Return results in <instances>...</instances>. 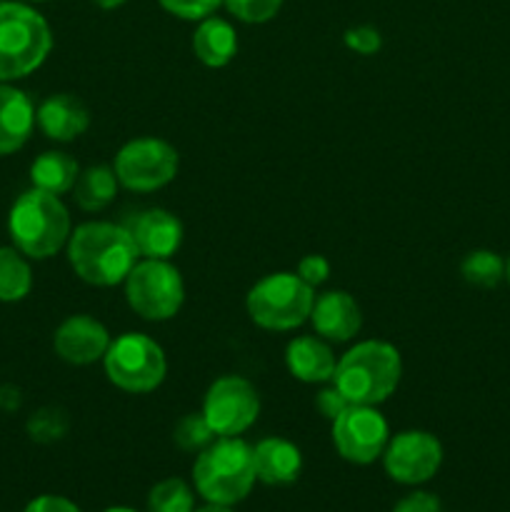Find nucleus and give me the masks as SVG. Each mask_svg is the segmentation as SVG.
Instances as JSON below:
<instances>
[{"instance_id": "1", "label": "nucleus", "mask_w": 510, "mask_h": 512, "mask_svg": "<svg viewBox=\"0 0 510 512\" xmlns=\"http://www.w3.org/2000/svg\"><path fill=\"white\" fill-rule=\"evenodd\" d=\"M138 258L135 240L125 225L93 220L78 225L68 238L70 268L80 280L95 288L125 283Z\"/></svg>"}, {"instance_id": "2", "label": "nucleus", "mask_w": 510, "mask_h": 512, "mask_svg": "<svg viewBox=\"0 0 510 512\" xmlns=\"http://www.w3.org/2000/svg\"><path fill=\"white\" fill-rule=\"evenodd\" d=\"M403 360L395 345L385 340H363L353 345L335 365L330 383L353 405H380L398 390Z\"/></svg>"}, {"instance_id": "3", "label": "nucleus", "mask_w": 510, "mask_h": 512, "mask_svg": "<svg viewBox=\"0 0 510 512\" xmlns=\"http://www.w3.org/2000/svg\"><path fill=\"white\" fill-rule=\"evenodd\" d=\"M253 445L240 438H218L203 448L193 465V483L205 503L235 505L255 485Z\"/></svg>"}, {"instance_id": "4", "label": "nucleus", "mask_w": 510, "mask_h": 512, "mask_svg": "<svg viewBox=\"0 0 510 512\" xmlns=\"http://www.w3.org/2000/svg\"><path fill=\"white\" fill-rule=\"evenodd\" d=\"M8 230L15 248L35 260L53 258L68 245L70 215L58 195L45 190H25L13 203L8 215Z\"/></svg>"}, {"instance_id": "5", "label": "nucleus", "mask_w": 510, "mask_h": 512, "mask_svg": "<svg viewBox=\"0 0 510 512\" xmlns=\"http://www.w3.org/2000/svg\"><path fill=\"white\" fill-rule=\"evenodd\" d=\"M53 48V33L43 15L25 3H0V83L38 70Z\"/></svg>"}, {"instance_id": "6", "label": "nucleus", "mask_w": 510, "mask_h": 512, "mask_svg": "<svg viewBox=\"0 0 510 512\" xmlns=\"http://www.w3.org/2000/svg\"><path fill=\"white\" fill-rule=\"evenodd\" d=\"M315 288L298 273H270L248 290L245 308L258 328L283 333L310 320Z\"/></svg>"}, {"instance_id": "7", "label": "nucleus", "mask_w": 510, "mask_h": 512, "mask_svg": "<svg viewBox=\"0 0 510 512\" xmlns=\"http://www.w3.org/2000/svg\"><path fill=\"white\" fill-rule=\"evenodd\" d=\"M103 365L110 383L133 395L153 393L168 373L163 348L143 333H123L115 338L105 353Z\"/></svg>"}, {"instance_id": "8", "label": "nucleus", "mask_w": 510, "mask_h": 512, "mask_svg": "<svg viewBox=\"0 0 510 512\" xmlns=\"http://www.w3.org/2000/svg\"><path fill=\"white\" fill-rule=\"evenodd\" d=\"M125 300L143 320L175 318L185 303L183 275L170 260H138L125 278Z\"/></svg>"}, {"instance_id": "9", "label": "nucleus", "mask_w": 510, "mask_h": 512, "mask_svg": "<svg viewBox=\"0 0 510 512\" xmlns=\"http://www.w3.org/2000/svg\"><path fill=\"white\" fill-rule=\"evenodd\" d=\"M180 155L163 138H135L115 155L113 170L118 183L135 193H153L173 183L178 175Z\"/></svg>"}, {"instance_id": "10", "label": "nucleus", "mask_w": 510, "mask_h": 512, "mask_svg": "<svg viewBox=\"0 0 510 512\" xmlns=\"http://www.w3.org/2000/svg\"><path fill=\"white\" fill-rule=\"evenodd\" d=\"M200 413L213 428L215 438H238L258 420L260 395L250 380L223 375L208 388Z\"/></svg>"}, {"instance_id": "11", "label": "nucleus", "mask_w": 510, "mask_h": 512, "mask_svg": "<svg viewBox=\"0 0 510 512\" xmlns=\"http://www.w3.org/2000/svg\"><path fill=\"white\" fill-rule=\"evenodd\" d=\"M390 440L388 420L378 405L350 403L333 420V445L343 460L353 465H370L383 458L385 445Z\"/></svg>"}, {"instance_id": "12", "label": "nucleus", "mask_w": 510, "mask_h": 512, "mask_svg": "<svg viewBox=\"0 0 510 512\" xmlns=\"http://www.w3.org/2000/svg\"><path fill=\"white\" fill-rule=\"evenodd\" d=\"M443 465V445L425 430H403L388 440L383 468L390 480L400 485H423Z\"/></svg>"}, {"instance_id": "13", "label": "nucleus", "mask_w": 510, "mask_h": 512, "mask_svg": "<svg viewBox=\"0 0 510 512\" xmlns=\"http://www.w3.org/2000/svg\"><path fill=\"white\" fill-rule=\"evenodd\" d=\"M110 343L113 340H110L108 328L90 315H70L53 335L55 355L70 365L98 363L105 358Z\"/></svg>"}, {"instance_id": "14", "label": "nucleus", "mask_w": 510, "mask_h": 512, "mask_svg": "<svg viewBox=\"0 0 510 512\" xmlns=\"http://www.w3.org/2000/svg\"><path fill=\"white\" fill-rule=\"evenodd\" d=\"M125 228L133 235L140 258L170 260L183 245V223L163 208L143 210Z\"/></svg>"}, {"instance_id": "15", "label": "nucleus", "mask_w": 510, "mask_h": 512, "mask_svg": "<svg viewBox=\"0 0 510 512\" xmlns=\"http://www.w3.org/2000/svg\"><path fill=\"white\" fill-rule=\"evenodd\" d=\"M310 323H313L315 333L328 343H348L363 328V313L350 293L328 290L315 298Z\"/></svg>"}, {"instance_id": "16", "label": "nucleus", "mask_w": 510, "mask_h": 512, "mask_svg": "<svg viewBox=\"0 0 510 512\" xmlns=\"http://www.w3.org/2000/svg\"><path fill=\"white\" fill-rule=\"evenodd\" d=\"M35 123L55 143H70L90 128V113L80 98L70 93L50 95L35 110Z\"/></svg>"}, {"instance_id": "17", "label": "nucleus", "mask_w": 510, "mask_h": 512, "mask_svg": "<svg viewBox=\"0 0 510 512\" xmlns=\"http://www.w3.org/2000/svg\"><path fill=\"white\" fill-rule=\"evenodd\" d=\"M255 478L273 488L293 485L303 473V453L285 438H265L253 448Z\"/></svg>"}, {"instance_id": "18", "label": "nucleus", "mask_w": 510, "mask_h": 512, "mask_svg": "<svg viewBox=\"0 0 510 512\" xmlns=\"http://www.w3.org/2000/svg\"><path fill=\"white\" fill-rule=\"evenodd\" d=\"M285 365H288V373L300 383L323 385L333 380L338 360L323 338L300 335L290 340L285 348Z\"/></svg>"}, {"instance_id": "19", "label": "nucleus", "mask_w": 510, "mask_h": 512, "mask_svg": "<svg viewBox=\"0 0 510 512\" xmlns=\"http://www.w3.org/2000/svg\"><path fill=\"white\" fill-rule=\"evenodd\" d=\"M35 125L33 100L23 90L0 83V155H10L28 143Z\"/></svg>"}, {"instance_id": "20", "label": "nucleus", "mask_w": 510, "mask_h": 512, "mask_svg": "<svg viewBox=\"0 0 510 512\" xmlns=\"http://www.w3.org/2000/svg\"><path fill=\"white\" fill-rule=\"evenodd\" d=\"M193 53L208 68H225L238 53V33L223 18H205L193 33Z\"/></svg>"}, {"instance_id": "21", "label": "nucleus", "mask_w": 510, "mask_h": 512, "mask_svg": "<svg viewBox=\"0 0 510 512\" xmlns=\"http://www.w3.org/2000/svg\"><path fill=\"white\" fill-rule=\"evenodd\" d=\"M78 175L80 168L75 163V158H70L68 153H60V150H48V153L38 155L35 163L30 165L33 188L53 195H63L68 190H73Z\"/></svg>"}, {"instance_id": "22", "label": "nucleus", "mask_w": 510, "mask_h": 512, "mask_svg": "<svg viewBox=\"0 0 510 512\" xmlns=\"http://www.w3.org/2000/svg\"><path fill=\"white\" fill-rule=\"evenodd\" d=\"M118 175L108 165H93V168L83 170L75 180V203L85 210V213H98V210L108 208L118 195Z\"/></svg>"}, {"instance_id": "23", "label": "nucleus", "mask_w": 510, "mask_h": 512, "mask_svg": "<svg viewBox=\"0 0 510 512\" xmlns=\"http://www.w3.org/2000/svg\"><path fill=\"white\" fill-rule=\"evenodd\" d=\"M33 288V273L18 248H0V303H18Z\"/></svg>"}, {"instance_id": "24", "label": "nucleus", "mask_w": 510, "mask_h": 512, "mask_svg": "<svg viewBox=\"0 0 510 512\" xmlns=\"http://www.w3.org/2000/svg\"><path fill=\"white\" fill-rule=\"evenodd\" d=\"M460 275L475 288H495L505 280V260L493 250H473L460 263Z\"/></svg>"}, {"instance_id": "25", "label": "nucleus", "mask_w": 510, "mask_h": 512, "mask_svg": "<svg viewBox=\"0 0 510 512\" xmlns=\"http://www.w3.org/2000/svg\"><path fill=\"white\" fill-rule=\"evenodd\" d=\"M195 495L180 478L160 480L148 493V512H193Z\"/></svg>"}, {"instance_id": "26", "label": "nucleus", "mask_w": 510, "mask_h": 512, "mask_svg": "<svg viewBox=\"0 0 510 512\" xmlns=\"http://www.w3.org/2000/svg\"><path fill=\"white\" fill-rule=\"evenodd\" d=\"M173 440L180 450L185 453H200L203 448H208L215 440L213 428L208 425V420L203 418V413H190L175 425Z\"/></svg>"}, {"instance_id": "27", "label": "nucleus", "mask_w": 510, "mask_h": 512, "mask_svg": "<svg viewBox=\"0 0 510 512\" xmlns=\"http://www.w3.org/2000/svg\"><path fill=\"white\" fill-rule=\"evenodd\" d=\"M230 15L250 25L268 23L283 8V0H223Z\"/></svg>"}, {"instance_id": "28", "label": "nucleus", "mask_w": 510, "mask_h": 512, "mask_svg": "<svg viewBox=\"0 0 510 512\" xmlns=\"http://www.w3.org/2000/svg\"><path fill=\"white\" fill-rule=\"evenodd\" d=\"M170 15L183 20H205L223 5V0H158Z\"/></svg>"}, {"instance_id": "29", "label": "nucleus", "mask_w": 510, "mask_h": 512, "mask_svg": "<svg viewBox=\"0 0 510 512\" xmlns=\"http://www.w3.org/2000/svg\"><path fill=\"white\" fill-rule=\"evenodd\" d=\"M28 430L38 443H50V440H58L65 433V420L55 410H40L35 418H30Z\"/></svg>"}, {"instance_id": "30", "label": "nucleus", "mask_w": 510, "mask_h": 512, "mask_svg": "<svg viewBox=\"0 0 510 512\" xmlns=\"http://www.w3.org/2000/svg\"><path fill=\"white\" fill-rule=\"evenodd\" d=\"M345 45L360 55H375L383 48V35L370 25H355V28L345 30Z\"/></svg>"}, {"instance_id": "31", "label": "nucleus", "mask_w": 510, "mask_h": 512, "mask_svg": "<svg viewBox=\"0 0 510 512\" xmlns=\"http://www.w3.org/2000/svg\"><path fill=\"white\" fill-rule=\"evenodd\" d=\"M298 275L310 288H318V285H323L330 278L328 258H323V255H305L298 263Z\"/></svg>"}, {"instance_id": "32", "label": "nucleus", "mask_w": 510, "mask_h": 512, "mask_svg": "<svg viewBox=\"0 0 510 512\" xmlns=\"http://www.w3.org/2000/svg\"><path fill=\"white\" fill-rule=\"evenodd\" d=\"M348 405H350L348 398H345V395L340 393L335 385H330V388H323L318 393V398H315V408H318L320 415H323V418H328L330 423H333V420L338 418V415L343 413Z\"/></svg>"}, {"instance_id": "33", "label": "nucleus", "mask_w": 510, "mask_h": 512, "mask_svg": "<svg viewBox=\"0 0 510 512\" xmlns=\"http://www.w3.org/2000/svg\"><path fill=\"white\" fill-rule=\"evenodd\" d=\"M393 512H443V505L435 498L433 493H425V490H415V493L405 495Z\"/></svg>"}, {"instance_id": "34", "label": "nucleus", "mask_w": 510, "mask_h": 512, "mask_svg": "<svg viewBox=\"0 0 510 512\" xmlns=\"http://www.w3.org/2000/svg\"><path fill=\"white\" fill-rule=\"evenodd\" d=\"M25 512H80V508L63 495H40V498L30 500Z\"/></svg>"}, {"instance_id": "35", "label": "nucleus", "mask_w": 510, "mask_h": 512, "mask_svg": "<svg viewBox=\"0 0 510 512\" xmlns=\"http://www.w3.org/2000/svg\"><path fill=\"white\" fill-rule=\"evenodd\" d=\"M193 512H235L233 508H230V505H218V503H208V505H203V508H198V510H193Z\"/></svg>"}, {"instance_id": "36", "label": "nucleus", "mask_w": 510, "mask_h": 512, "mask_svg": "<svg viewBox=\"0 0 510 512\" xmlns=\"http://www.w3.org/2000/svg\"><path fill=\"white\" fill-rule=\"evenodd\" d=\"M93 3L100 5V8H105V10H113V8H120L125 0H93Z\"/></svg>"}, {"instance_id": "37", "label": "nucleus", "mask_w": 510, "mask_h": 512, "mask_svg": "<svg viewBox=\"0 0 510 512\" xmlns=\"http://www.w3.org/2000/svg\"><path fill=\"white\" fill-rule=\"evenodd\" d=\"M103 512H135V510L133 508H123V505H115V508H108Z\"/></svg>"}, {"instance_id": "38", "label": "nucleus", "mask_w": 510, "mask_h": 512, "mask_svg": "<svg viewBox=\"0 0 510 512\" xmlns=\"http://www.w3.org/2000/svg\"><path fill=\"white\" fill-rule=\"evenodd\" d=\"M505 280H508V283H510V258L505 260Z\"/></svg>"}]
</instances>
